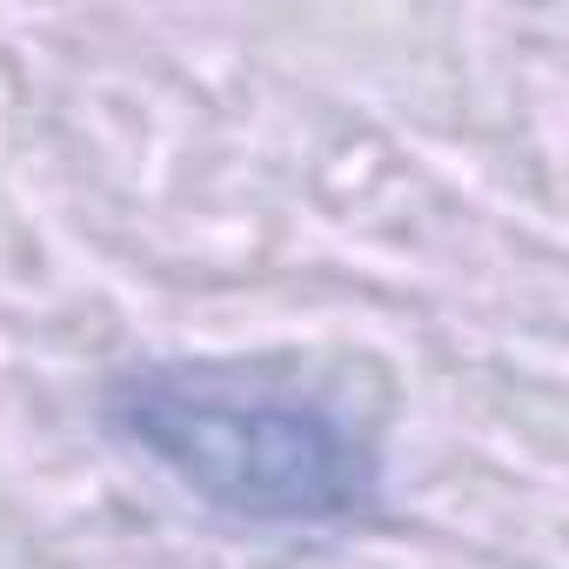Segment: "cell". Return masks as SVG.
<instances>
[{
  "label": "cell",
  "mask_w": 569,
  "mask_h": 569,
  "mask_svg": "<svg viewBox=\"0 0 569 569\" xmlns=\"http://www.w3.org/2000/svg\"><path fill=\"white\" fill-rule=\"evenodd\" d=\"M114 429L188 496L281 529L349 522L376 502V449L322 396L234 369H134L108 396Z\"/></svg>",
  "instance_id": "obj_1"
}]
</instances>
